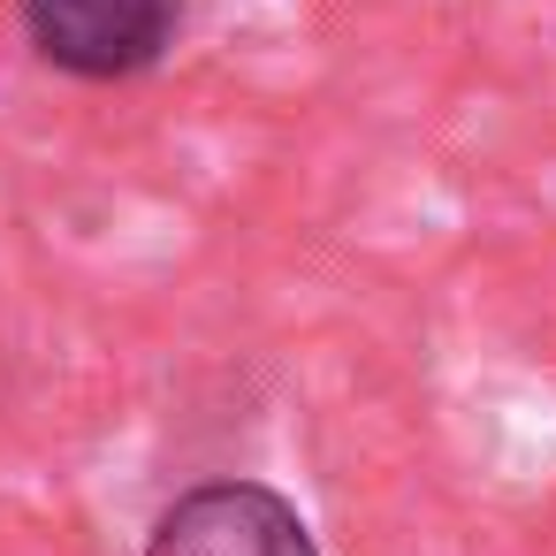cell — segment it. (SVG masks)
I'll return each instance as SVG.
<instances>
[{"mask_svg": "<svg viewBox=\"0 0 556 556\" xmlns=\"http://www.w3.org/2000/svg\"><path fill=\"white\" fill-rule=\"evenodd\" d=\"M24 47L77 85H130L168 62L184 0H16Z\"/></svg>", "mask_w": 556, "mask_h": 556, "instance_id": "cell-1", "label": "cell"}, {"mask_svg": "<svg viewBox=\"0 0 556 556\" xmlns=\"http://www.w3.org/2000/svg\"><path fill=\"white\" fill-rule=\"evenodd\" d=\"M146 556H320L313 548V526L298 518V503L267 480H199L184 488L153 533H146Z\"/></svg>", "mask_w": 556, "mask_h": 556, "instance_id": "cell-2", "label": "cell"}]
</instances>
